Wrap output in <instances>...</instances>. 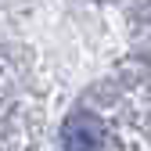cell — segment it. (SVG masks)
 I'll return each mask as SVG.
<instances>
[{"label": "cell", "mask_w": 151, "mask_h": 151, "mask_svg": "<svg viewBox=\"0 0 151 151\" xmlns=\"http://www.w3.org/2000/svg\"><path fill=\"white\" fill-rule=\"evenodd\" d=\"M93 129H97V122H93L90 115L72 119L65 144H68V147H101V144H104V137H101V133H93Z\"/></svg>", "instance_id": "6da1fadb"}]
</instances>
